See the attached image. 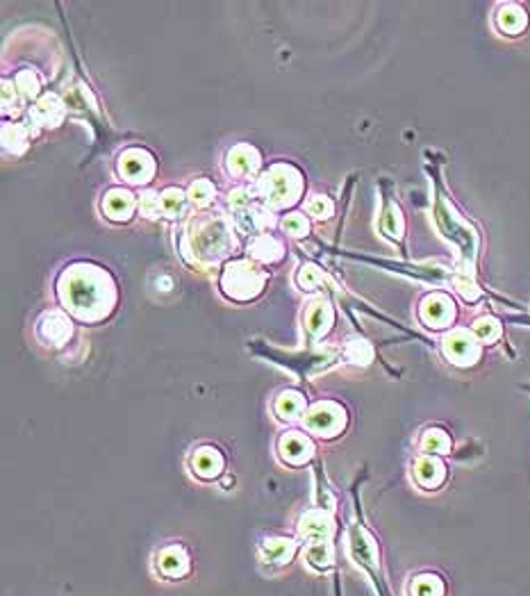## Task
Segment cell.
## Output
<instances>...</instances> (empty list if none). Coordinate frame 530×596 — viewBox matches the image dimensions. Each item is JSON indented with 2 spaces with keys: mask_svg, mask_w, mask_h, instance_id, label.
<instances>
[{
  "mask_svg": "<svg viewBox=\"0 0 530 596\" xmlns=\"http://www.w3.org/2000/svg\"><path fill=\"white\" fill-rule=\"evenodd\" d=\"M223 285L230 294H237L239 289H255L257 292L262 285V276L251 264H234L228 269V273H225Z\"/></svg>",
  "mask_w": 530,
  "mask_h": 596,
  "instance_id": "1",
  "label": "cell"
},
{
  "mask_svg": "<svg viewBox=\"0 0 530 596\" xmlns=\"http://www.w3.org/2000/svg\"><path fill=\"white\" fill-rule=\"evenodd\" d=\"M339 424H344V412H339L335 405H316V408L307 415L309 430L328 435L337 430Z\"/></svg>",
  "mask_w": 530,
  "mask_h": 596,
  "instance_id": "2",
  "label": "cell"
},
{
  "mask_svg": "<svg viewBox=\"0 0 530 596\" xmlns=\"http://www.w3.org/2000/svg\"><path fill=\"white\" fill-rule=\"evenodd\" d=\"M157 567L166 578H183L189 574V557L178 546L164 548L160 553V560H157Z\"/></svg>",
  "mask_w": 530,
  "mask_h": 596,
  "instance_id": "3",
  "label": "cell"
},
{
  "mask_svg": "<svg viewBox=\"0 0 530 596\" xmlns=\"http://www.w3.org/2000/svg\"><path fill=\"white\" fill-rule=\"evenodd\" d=\"M194 469L203 478H214L221 473L223 460L214 448H201L198 453L194 455Z\"/></svg>",
  "mask_w": 530,
  "mask_h": 596,
  "instance_id": "4",
  "label": "cell"
},
{
  "mask_svg": "<svg viewBox=\"0 0 530 596\" xmlns=\"http://www.w3.org/2000/svg\"><path fill=\"white\" fill-rule=\"evenodd\" d=\"M280 448H283V455L294 464L305 462L309 455H312V444L300 437V435H287V437L280 441Z\"/></svg>",
  "mask_w": 530,
  "mask_h": 596,
  "instance_id": "5",
  "label": "cell"
},
{
  "mask_svg": "<svg viewBox=\"0 0 530 596\" xmlns=\"http://www.w3.org/2000/svg\"><path fill=\"white\" fill-rule=\"evenodd\" d=\"M303 526H300V533H303V537H309V539H323L325 535L330 533V522H328V517L323 515V512H309L307 517H303V522H300Z\"/></svg>",
  "mask_w": 530,
  "mask_h": 596,
  "instance_id": "6",
  "label": "cell"
},
{
  "mask_svg": "<svg viewBox=\"0 0 530 596\" xmlns=\"http://www.w3.org/2000/svg\"><path fill=\"white\" fill-rule=\"evenodd\" d=\"M294 551H296V544L292 539H271L264 544V555L271 564H285L292 560Z\"/></svg>",
  "mask_w": 530,
  "mask_h": 596,
  "instance_id": "7",
  "label": "cell"
},
{
  "mask_svg": "<svg viewBox=\"0 0 530 596\" xmlns=\"http://www.w3.org/2000/svg\"><path fill=\"white\" fill-rule=\"evenodd\" d=\"M41 335L46 337L48 341H55V344H62L66 337L71 335V326L59 317V315H50L46 317V321L41 324Z\"/></svg>",
  "mask_w": 530,
  "mask_h": 596,
  "instance_id": "8",
  "label": "cell"
},
{
  "mask_svg": "<svg viewBox=\"0 0 530 596\" xmlns=\"http://www.w3.org/2000/svg\"><path fill=\"white\" fill-rule=\"evenodd\" d=\"M276 410H278V415H283V419H296V415L303 410L300 394H296V392L283 394V399L278 401Z\"/></svg>",
  "mask_w": 530,
  "mask_h": 596,
  "instance_id": "9",
  "label": "cell"
},
{
  "mask_svg": "<svg viewBox=\"0 0 530 596\" xmlns=\"http://www.w3.org/2000/svg\"><path fill=\"white\" fill-rule=\"evenodd\" d=\"M307 560L314 564L316 569H328L332 564V551L325 542H316V544L307 551Z\"/></svg>",
  "mask_w": 530,
  "mask_h": 596,
  "instance_id": "10",
  "label": "cell"
}]
</instances>
